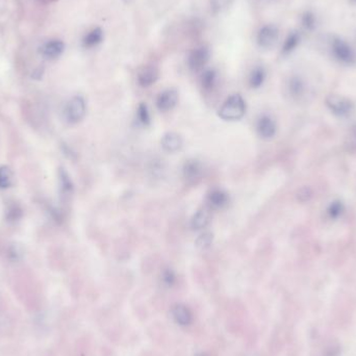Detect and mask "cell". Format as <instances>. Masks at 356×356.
<instances>
[{
  "mask_svg": "<svg viewBox=\"0 0 356 356\" xmlns=\"http://www.w3.org/2000/svg\"><path fill=\"white\" fill-rule=\"evenodd\" d=\"M246 113V102L239 94H234L226 99L219 110V116L225 121H237Z\"/></svg>",
  "mask_w": 356,
  "mask_h": 356,
  "instance_id": "6da1fadb",
  "label": "cell"
},
{
  "mask_svg": "<svg viewBox=\"0 0 356 356\" xmlns=\"http://www.w3.org/2000/svg\"><path fill=\"white\" fill-rule=\"evenodd\" d=\"M326 105L332 114L337 117H349L355 110L354 103L341 95L331 94L326 98Z\"/></svg>",
  "mask_w": 356,
  "mask_h": 356,
  "instance_id": "7a4b0ae2",
  "label": "cell"
},
{
  "mask_svg": "<svg viewBox=\"0 0 356 356\" xmlns=\"http://www.w3.org/2000/svg\"><path fill=\"white\" fill-rule=\"evenodd\" d=\"M331 51L334 59L344 65L356 64V53L354 49L344 40L334 38L331 42Z\"/></svg>",
  "mask_w": 356,
  "mask_h": 356,
  "instance_id": "3957f363",
  "label": "cell"
},
{
  "mask_svg": "<svg viewBox=\"0 0 356 356\" xmlns=\"http://www.w3.org/2000/svg\"><path fill=\"white\" fill-rule=\"evenodd\" d=\"M86 106L85 101L81 96H74L67 103L65 110V117L69 123H77L81 121L85 115Z\"/></svg>",
  "mask_w": 356,
  "mask_h": 356,
  "instance_id": "277c9868",
  "label": "cell"
},
{
  "mask_svg": "<svg viewBox=\"0 0 356 356\" xmlns=\"http://www.w3.org/2000/svg\"><path fill=\"white\" fill-rule=\"evenodd\" d=\"M279 38V30L273 24H266L262 26L256 35V42L260 48L270 49L277 43Z\"/></svg>",
  "mask_w": 356,
  "mask_h": 356,
  "instance_id": "5b68a950",
  "label": "cell"
},
{
  "mask_svg": "<svg viewBox=\"0 0 356 356\" xmlns=\"http://www.w3.org/2000/svg\"><path fill=\"white\" fill-rule=\"evenodd\" d=\"M209 50L208 48L202 46V47H198L195 48L189 56L188 59V64L190 69H192L193 71H199L202 70L205 65L207 64L208 60H209Z\"/></svg>",
  "mask_w": 356,
  "mask_h": 356,
  "instance_id": "8992f818",
  "label": "cell"
},
{
  "mask_svg": "<svg viewBox=\"0 0 356 356\" xmlns=\"http://www.w3.org/2000/svg\"><path fill=\"white\" fill-rule=\"evenodd\" d=\"M178 102V93L174 88H168V90L159 93L156 99V106L159 111L168 112L175 108Z\"/></svg>",
  "mask_w": 356,
  "mask_h": 356,
  "instance_id": "52a82bcc",
  "label": "cell"
},
{
  "mask_svg": "<svg viewBox=\"0 0 356 356\" xmlns=\"http://www.w3.org/2000/svg\"><path fill=\"white\" fill-rule=\"evenodd\" d=\"M257 134L263 139H271L275 136L277 127L275 121L269 116H261L256 123Z\"/></svg>",
  "mask_w": 356,
  "mask_h": 356,
  "instance_id": "ba28073f",
  "label": "cell"
},
{
  "mask_svg": "<svg viewBox=\"0 0 356 356\" xmlns=\"http://www.w3.org/2000/svg\"><path fill=\"white\" fill-rule=\"evenodd\" d=\"M184 177L190 183H194L196 181L200 180L203 173V167L200 162L196 161V159H190L186 162L183 168Z\"/></svg>",
  "mask_w": 356,
  "mask_h": 356,
  "instance_id": "9c48e42d",
  "label": "cell"
},
{
  "mask_svg": "<svg viewBox=\"0 0 356 356\" xmlns=\"http://www.w3.org/2000/svg\"><path fill=\"white\" fill-rule=\"evenodd\" d=\"M174 321L181 326H188L193 321V314L185 304H176L171 310Z\"/></svg>",
  "mask_w": 356,
  "mask_h": 356,
  "instance_id": "30bf717a",
  "label": "cell"
},
{
  "mask_svg": "<svg viewBox=\"0 0 356 356\" xmlns=\"http://www.w3.org/2000/svg\"><path fill=\"white\" fill-rule=\"evenodd\" d=\"M65 49V45L60 40H51L41 48L42 55L47 59H56L60 57Z\"/></svg>",
  "mask_w": 356,
  "mask_h": 356,
  "instance_id": "8fae6325",
  "label": "cell"
},
{
  "mask_svg": "<svg viewBox=\"0 0 356 356\" xmlns=\"http://www.w3.org/2000/svg\"><path fill=\"white\" fill-rule=\"evenodd\" d=\"M161 144L166 151L175 152L182 148L183 140L180 135H177L175 132H168L162 138Z\"/></svg>",
  "mask_w": 356,
  "mask_h": 356,
  "instance_id": "7c38bea8",
  "label": "cell"
},
{
  "mask_svg": "<svg viewBox=\"0 0 356 356\" xmlns=\"http://www.w3.org/2000/svg\"><path fill=\"white\" fill-rule=\"evenodd\" d=\"M158 79V71L154 67H146L138 75L139 84L147 87L153 84Z\"/></svg>",
  "mask_w": 356,
  "mask_h": 356,
  "instance_id": "4fadbf2b",
  "label": "cell"
},
{
  "mask_svg": "<svg viewBox=\"0 0 356 356\" xmlns=\"http://www.w3.org/2000/svg\"><path fill=\"white\" fill-rule=\"evenodd\" d=\"M288 91L294 99L301 98L305 93V83L303 79L299 76H292L288 82Z\"/></svg>",
  "mask_w": 356,
  "mask_h": 356,
  "instance_id": "5bb4252c",
  "label": "cell"
},
{
  "mask_svg": "<svg viewBox=\"0 0 356 356\" xmlns=\"http://www.w3.org/2000/svg\"><path fill=\"white\" fill-rule=\"evenodd\" d=\"M207 201L211 207L222 208L225 205H227V203L229 201V197H228L226 192L219 190V189H216V190H212L208 194Z\"/></svg>",
  "mask_w": 356,
  "mask_h": 356,
  "instance_id": "9a60e30c",
  "label": "cell"
},
{
  "mask_svg": "<svg viewBox=\"0 0 356 356\" xmlns=\"http://www.w3.org/2000/svg\"><path fill=\"white\" fill-rule=\"evenodd\" d=\"M209 211L206 208L199 209L191 220V227L194 230H201L205 228L209 222Z\"/></svg>",
  "mask_w": 356,
  "mask_h": 356,
  "instance_id": "2e32d148",
  "label": "cell"
},
{
  "mask_svg": "<svg viewBox=\"0 0 356 356\" xmlns=\"http://www.w3.org/2000/svg\"><path fill=\"white\" fill-rule=\"evenodd\" d=\"M300 41H301V37H300V33L298 31L290 32L288 37L286 38V40H284V42H283V45L281 48L282 55H284V56L290 55L291 52H293L297 48Z\"/></svg>",
  "mask_w": 356,
  "mask_h": 356,
  "instance_id": "e0dca14e",
  "label": "cell"
},
{
  "mask_svg": "<svg viewBox=\"0 0 356 356\" xmlns=\"http://www.w3.org/2000/svg\"><path fill=\"white\" fill-rule=\"evenodd\" d=\"M102 40H103V31L101 28L97 27L85 34V37L82 40V45L85 48H92L100 44Z\"/></svg>",
  "mask_w": 356,
  "mask_h": 356,
  "instance_id": "ac0fdd59",
  "label": "cell"
},
{
  "mask_svg": "<svg viewBox=\"0 0 356 356\" xmlns=\"http://www.w3.org/2000/svg\"><path fill=\"white\" fill-rule=\"evenodd\" d=\"M265 79V71L262 67H255L249 76V84L252 88H258Z\"/></svg>",
  "mask_w": 356,
  "mask_h": 356,
  "instance_id": "d6986e66",
  "label": "cell"
},
{
  "mask_svg": "<svg viewBox=\"0 0 356 356\" xmlns=\"http://www.w3.org/2000/svg\"><path fill=\"white\" fill-rule=\"evenodd\" d=\"M217 81V73L215 70L207 69L201 75V84L205 90H211Z\"/></svg>",
  "mask_w": 356,
  "mask_h": 356,
  "instance_id": "ffe728a7",
  "label": "cell"
},
{
  "mask_svg": "<svg viewBox=\"0 0 356 356\" xmlns=\"http://www.w3.org/2000/svg\"><path fill=\"white\" fill-rule=\"evenodd\" d=\"M345 211V206L342 201L335 200L331 202L327 208V215L330 219L336 220L339 219Z\"/></svg>",
  "mask_w": 356,
  "mask_h": 356,
  "instance_id": "44dd1931",
  "label": "cell"
},
{
  "mask_svg": "<svg viewBox=\"0 0 356 356\" xmlns=\"http://www.w3.org/2000/svg\"><path fill=\"white\" fill-rule=\"evenodd\" d=\"M301 23L306 30L313 31L317 26V19L314 13L307 11L301 17Z\"/></svg>",
  "mask_w": 356,
  "mask_h": 356,
  "instance_id": "7402d4cb",
  "label": "cell"
},
{
  "mask_svg": "<svg viewBox=\"0 0 356 356\" xmlns=\"http://www.w3.org/2000/svg\"><path fill=\"white\" fill-rule=\"evenodd\" d=\"M13 175L8 167L0 168V189H7L12 185Z\"/></svg>",
  "mask_w": 356,
  "mask_h": 356,
  "instance_id": "603a6c76",
  "label": "cell"
},
{
  "mask_svg": "<svg viewBox=\"0 0 356 356\" xmlns=\"http://www.w3.org/2000/svg\"><path fill=\"white\" fill-rule=\"evenodd\" d=\"M212 240L213 237L211 233H203L196 240V247L200 249V250H205V249L210 247V245L212 244Z\"/></svg>",
  "mask_w": 356,
  "mask_h": 356,
  "instance_id": "cb8c5ba5",
  "label": "cell"
},
{
  "mask_svg": "<svg viewBox=\"0 0 356 356\" xmlns=\"http://www.w3.org/2000/svg\"><path fill=\"white\" fill-rule=\"evenodd\" d=\"M234 0H210V9L213 14H219L230 7Z\"/></svg>",
  "mask_w": 356,
  "mask_h": 356,
  "instance_id": "d4e9b609",
  "label": "cell"
},
{
  "mask_svg": "<svg viewBox=\"0 0 356 356\" xmlns=\"http://www.w3.org/2000/svg\"><path fill=\"white\" fill-rule=\"evenodd\" d=\"M138 119L143 124V125H148L150 123V113L148 110V106L145 103H141L138 108Z\"/></svg>",
  "mask_w": 356,
  "mask_h": 356,
  "instance_id": "484cf974",
  "label": "cell"
},
{
  "mask_svg": "<svg viewBox=\"0 0 356 356\" xmlns=\"http://www.w3.org/2000/svg\"><path fill=\"white\" fill-rule=\"evenodd\" d=\"M60 178H61V186H62V190L65 194H70V193H72V190H73V185L72 183H71V180L69 178L68 174L61 170L60 172Z\"/></svg>",
  "mask_w": 356,
  "mask_h": 356,
  "instance_id": "4316f807",
  "label": "cell"
},
{
  "mask_svg": "<svg viewBox=\"0 0 356 356\" xmlns=\"http://www.w3.org/2000/svg\"><path fill=\"white\" fill-rule=\"evenodd\" d=\"M346 147L348 148V150L350 151H354L356 150V125H354L348 137H347V140H346Z\"/></svg>",
  "mask_w": 356,
  "mask_h": 356,
  "instance_id": "83f0119b",
  "label": "cell"
},
{
  "mask_svg": "<svg viewBox=\"0 0 356 356\" xmlns=\"http://www.w3.org/2000/svg\"><path fill=\"white\" fill-rule=\"evenodd\" d=\"M7 217L11 221H16L21 217V209L18 205H12L7 211Z\"/></svg>",
  "mask_w": 356,
  "mask_h": 356,
  "instance_id": "f1b7e54d",
  "label": "cell"
},
{
  "mask_svg": "<svg viewBox=\"0 0 356 356\" xmlns=\"http://www.w3.org/2000/svg\"><path fill=\"white\" fill-rule=\"evenodd\" d=\"M163 281L165 284H167L168 287L172 286L175 281V274L173 273V271L171 269H167L164 271L163 273Z\"/></svg>",
  "mask_w": 356,
  "mask_h": 356,
  "instance_id": "f546056e",
  "label": "cell"
},
{
  "mask_svg": "<svg viewBox=\"0 0 356 356\" xmlns=\"http://www.w3.org/2000/svg\"><path fill=\"white\" fill-rule=\"evenodd\" d=\"M310 196H312V193H310L309 189H302L299 192L298 197L301 201H307L310 198Z\"/></svg>",
  "mask_w": 356,
  "mask_h": 356,
  "instance_id": "4dcf8cb0",
  "label": "cell"
},
{
  "mask_svg": "<svg viewBox=\"0 0 356 356\" xmlns=\"http://www.w3.org/2000/svg\"><path fill=\"white\" fill-rule=\"evenodd\" d=\"M123 2L125 3V4H127V5H129V4H131L134 2V0H123Z\"/></svg>",
  "mask_w": 356,
  "mask_h": 356,
  "instance_id": "1f68e13d",
  "label": "cell"
},
{
  "mask_svg": "<svg viewBox=\"0 0 356 356\" xmlns=\"http://www.w3.org/2000/svg\"><path fill=\"white\" fill-rule=\"evenodd\" d=\"M352 5H356V0H349Z\"/></svg>",
  "mask_w": 356,
  "mask_h": 356,
  "instance_id": "d6a6232c",
  "label": "cell"
}]
</instances>
